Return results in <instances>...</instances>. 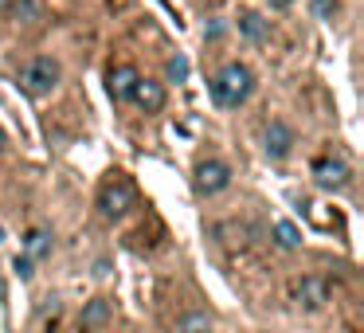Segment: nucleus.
Listing matches in <instances>:
<instances>
[{"mask_svg": "<svg viewBox=\"0 0 364 333\" xmlns=\"http://www.w3.org/2000/svg\"><path fill=\"white\" fill-rule=\"evenodd\" d=\"M251 90H255V75H251V67H243V63H228L212 79V98L223 110H239V106L251 98Z\"/></svg>", "mask_w": 364, "mask_h": 333, "instance_id": "1", "label": "nucleus"}, {"mask_svg": "<svg viewBox=\"0 0 364 333\" xmlns=\"http://www.w3.org/2000/svg\"><path fill=\"white\" fill-rule=\"evenodd\" d=\"M59 79H63V71H59V63L51 56H40V59H32V63L20 71V87L28 90V95H36V98H43V95H51V90L59 87Z\"/></svg>", "mask_w": 364, "mask_h": 333, "instance_id": "2", "label": "nucleus"}, {"mask_svg": "<svg viewBox=\"0 0 364 333\" xmlns=\"http://www.w3.org/2000/svg\"><path fill=\"white\" fill-rule=\"evenodd\" d=\"M98 208H102V216H110V220H118V216H126L129 208H134V184L129 181H110L102 189V196H98Z\"/></svg>", "mask_w": 364, "mask_h": 333, "instance_id": "3", "label": "nucleus"}, {"mask_svg": "<svg viewBox=\"0 0 364 333\" xmlns=\"http://www.w3.org/2000/svg\"><path fill=\"white\" fill-rule=\"evenodd\" d=\"M231 184V169L223 165V161H200L196 165V192H204V196H215V192H223Z\"/></svg>", "mask_w": 364, "mask_h": 333, "instance_id": "4", "label": "nucleus"}, {"mask_svg": "<svg viewBox=\"0 0 364 333\" xmlns=\"http://www.w3.org/2000/svg\"><path fill=\"white\" fill-rule=\"evenodd\" d=\"M262 149H267V157H274V161L290 157V149H294V130L286 126L282 118H274L267 130H262Z\"/></svg>", "mask_w": 364, "mask_h": 333, "instance_id": "5", "label": "nucleus"}, {"mask_svg": "<svg viewBox=\"0 0 364 333\" xmlns=\"http://www.w3.org/2000/svg\"><path fill=\"white\" fill-rule=\"evenodd\" d=\"M294 298H298V306H306V310H321L325 302H329V282L317 278V275H306L298 286H294Z\"/></svg>", "mask_w": 364, "mask_h": 333, "instance_id": "6", "label": "nucleus"}, {"mask_svg": "<svg viewBox=\"0 0 364 333\" xmlns=\"http://www.w3.org/2000/svg\"><path fill=\"white\" fill-rule=\"evenodd\" d=\"M314 176H317V184L321 189H341V184H348V165L345 161H317L314 165Z\"/></svg>", "mask_w": 364, "mask_h": 333, "instance_id": "7", "label": "nucleus"}, {"mask_svg": "<svg viewBox=\"0 0 364 333\" xmlns=\"http://www.w3.org/2000/svg\"><path fill=\"white\" fill-rule=\"evenodd\" d=\"M137 79H141V75H137V67H114L110 71V83H106V87H110V95L118 98V102H126L129 95H134V87H137Z\"/></svg>", "mask_w": 364, "mask_h": 333, "instance_id": "8", "label": "nucleus"}, {"mask_svg": "<svg viewBox=\"0 0 364 333\" xmlns=\"http://www.w3.org/2000/svg\"><path fill=\"white\" fill-rule=\"evenodd\" d=\"M134 98L137 106H145V110H161L165 106V90H161V83H149V79H137V87H134Z\"/></svg>", "mask_w": 364, "mask_h": 333, "instance_id": "9", "label": "nucleus"}, {"mask_svg": "<svg viewBox=\"0 0 364 333\" xmlns=\"http://www.w3.org/2000/svg\"><path fill=\"white\" fill-rule=\"evenodd\" d=\"M43 16H48V12H43V0H16V4H12V20L24 24V28L40 24Z\"/></svg>", "mask_w": 364, "mask_h": 333, "instance_id": "10", "label": "nucleus"}, {"mask_svg": "<svg viewBox=\"0 0 364 333\" xmlns=\"http://www.w3.org/2000/svg\"><path fill=\"white\" fill-rule=\"evenodd\" d=\"M110 314H114V306L106 298H95V302H87V306H82V317L79 322L87 325V329H95V325H106L110 322Z\"/></svg>", "mask_w": 364, "mask_h": 333, "instance_id": "11", "label": "nucleus"}, {"mask_svg": "<svg viewBox=\"0 0 364 333\" xmlns=\"http://www.w3.org/2000/svg\"><path fill=\"white\" fill-rule=\"evenodd\" d=\"M274 239L286 247V251H294V247H301V231L294 228L290 220H278V223H274Z\"/></svg>", "mask_w": 364, "mask_h": 333, "instance_id": "12", "label": "nucleus"}, {"mask_svg": "<svg viewBox=\"0 0 364 333\" xmlns=\"http://www.w3.org/2000/svg\"><path fill=\"white\" fill-rule=\"evenodd\" d=\"M239 32H243L247 40H267V20L247 12V16H239Z\"/></svg>", "mask_w": 364, "mask_h": 333, "instance_id": "13", "label": "nucleus"}, {"mask_svg": "<svg viewBox=\"0 0 364 333\" xmlns=\"http://www.w3.org/2000/svg\"><path fill=\"white\" fill-rule=\"evenodd\" d=\"M176 333H212V322H208V314H184L176 322Z\"/></svg>", "mask_w": 364, "mask_h": 333, "instance_id": "14", "label": "nucleus"}, {"mask_svg": "<svg viewBox=\"0 0 364 333\" xmlns=\"http://www.w3.org/2000/svg\"><path fill=\"white\" fill-rule=\"evenodd\" d=\"M48 247H51V236L48 231H28V255H48Z\"/></svg>", "mask_w": 364, "mask_h": 333, "instance_id": "15", "label": "nucleus"}, {"mask_svg": "<svg viewBox=\"0 0 364 333\" xmlns=\"http://www.w3.org/2000/svg\"><path fill=\"white\" fill-rule=\"evenodd\" d=\"M168 79H173V83H184V79H188V59H184V56L168 59Z\"/></svg>", "mask_w": 364, "mask_h": 333, "instance_id": "16", "label": "nucleus"}, {"mask_svg": "<svg viewBox=\"0 0 364 333\" xmlns=\"http://www.w3.org/2000/svg\"><path fill=\"white\" fill-rule=\"evenodd\" d=\"M337 9H341L337 0H314V12H317L321 20H333V16H337Z\"/></svg>", "mask_w": 364, "mask_h": 333, "instance_id": "17", "label": "nucleus"}, {"mask_svg": "<svg viewBox=\"0 0 364 333\" xmlns=\"http://www.w3.org/2000/svg\"><path fill=\"white\" fill-rule=\"evenodd\" d=\"M12 267L20 270V278H32V259H20V255H16V263H12Z\"/></svg>", "mask_w": 364, "mask_h": 333, "instance_id": "18", "label": "nucleus"}, {"mask_svg": "<svg viewBox=\"0 0 364 333\" xmlns=\"http://www.w3.org/2000/svg\"><path fill=\"white\" fill-rule=\"evenodd\" d=\"M204 36H208V40H220V36H223V24H220V20H212V24L204 28Z\"/></svg>", "mask_w": 364, "mask_h": 333, "instance_id": "19", "label": "nucleus"}, {"mask_svg": "<svg viewBox=\"0 0 364 333\" xmlns=\"http://www.w3.org/2000/svg\"><path fill=\"white\" fill-rule=\"evenodd\" d=\"M270 4H274V9H290L294 0H270Z\"/></svg>", "mask_w": 364, "mask_h": 333, "instance_id": "20", "label": "nucleus"}, {"mask_svg": "<svg viewBox=\"0 0 364 333\" xmlns=\"http://www.w3.org/2000/svg\"><path fill=\"white\" fill-rule=\"evenodd\" d=\"M0 149H4V134H0Z\"/></svg>", "mask_w": 364, "mask_h": 333, "instance_id": "21", "label": "nucleus"}, {"mask_svg": "<svg viewBox=\"0 0 364 333\" xmlns=\"http://www.w3.org/2000/svg\"><path fill=\"white\" fill-rule=\"evenodd\" d=\"M0 243H4V228H0Z\"/></svg>", "mask_w": 364, "mask_h": 333, "instance_id": "22", "label": "nucleus"}]
</instances>
